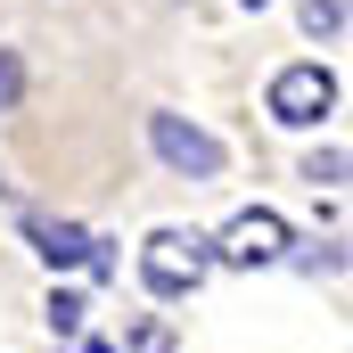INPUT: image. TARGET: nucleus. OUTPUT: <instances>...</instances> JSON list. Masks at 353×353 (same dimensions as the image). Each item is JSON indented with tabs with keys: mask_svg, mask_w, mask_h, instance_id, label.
<instances>
[{
	"mask_svg": "<svg viewBox=\"0 0 353 353\" xmlns=\"http://www.w3.org/2000/svg\"><path fill=\"white\" fill-rule=\"evenodd\" d=\"M214 271V239H197V230H157L148 247H140V279H148V296H189L197 279Z\"/></svg>",
	"mask_w": 353,
	"mask_h": 353,
	"instance_id": "nucleus-1",
	"label": "nucleus"
},
{
	"mask_svg": "<svg viewBox=\"0 0 353 353\" xmlns=\"http://www.w3.org/2000/svg\"><path fill=\"white\" fill-rule=\"evenodd\" d=\"M132 353H173V329H165V321H140V337H132Z\"/></svg>",
	"mask_w": 353,
	"mask_h": 353,
	"instance_id": "nucleus-9",
	"label": "nucleus"
},
{
	"mask_svg": "<svg viewBox=\"0 0 353 353\" xmlns=\"http://www.w3.org/2000/svg\"><path fill=\"white\" fill-rule=\"evenodd\" d=\"M17 99H25V58H17V50H0V115H8Z\"/></svg>",
	"mask_w": 353,
	"mask_h": 353,
	"instance_id": "nucleus-8",
	"label": "nucleus"
},
{
	"mask_svg": "<svg viewBox=\"0 0 353 353\" xmlns=\"http://www.w3.org/2000/svg\"><path fill=\"white\" fill-rule=\"evenodd\" d=\"M304 33H345V0H304Z\"/></svg>",
	"mask_w": 353,
	"mask_h": 353,
	"instance_id": "nucleus-7",
	"label": "nucleus"
},
{
	"mask_svg": "<svg viewBox=\"0 0 353 353\" xmlns=\"http://www.w3.org/2000/svg\"><path fill=\"white\" fill-rule=\"evenodd\" d=\"M50 329H58V337H83V296H74V288L50 296Z\"/></svg>",
	"mask_w": 353,
	"mask_h": 353,
	"instance_id": "nucleus-6",
	"label": "nucleus"
},
{
	"mask_svg": "<svg viewBox=\"0 0 353 353\" xmlns=\"http://www.w3.org/2000/svg\"><path fill=\"white\" fill-rule=\"evenodd\" d=\"M279 255H288V222H279V214H263V205H255V214H239V222L214 239V263H239V271L279 263Z\"/></svg>",
	"mask_w": 353,
	"mask_h": 353,
	"instance_id": "nucleus-4",
	"label": "nucleus"
},
{
	"mask_svg": "<svg viewBox=\"0 0 353 353\" xmlns=\"http://www.w3.org/2000/svg\"><path fill=\"white\" fill-rule=\"evenodd\" d=\"M345 173V157H337V148H329V157H304V181H337Z\"/></svg>",
	"mask_w": 353,
	"mask_h": 353,
	"instance_id": "nucleus-10",
	"label": "nucleus"
},
{
	"mask_svg": "<svg viewBox=\"0 0 353 353\" xmlns=\"http://www.w3.org/2000/svg\"><path fill=\"white\" fill-rule=\"evenodd\" d=\"M329 107H337V74H329V66H279V74H271V123L304 132V123H321Z\"/></svg>",
	"mask_w": 353,
	"mask_h": 353,
	"instance_id": "nucleus-2",
	"label": "nucleus"
},
{
	"mask_svg": "<svg viewBox=\"0 0 353 353\" xmlns=\"http://www.w3.org/2000/svg\"><path fill=\"white\" fill-rule=\"evenodd\" d=\"M33 247H41V263H50V271L90 263V230H83V222H33Z\"/></svg>",
	"mask_w": 353,
	"mask_h": 353,
	"instance_id": "nucleus-5",
	"label": "nucleus"
},
{
	"mask_svg": "<svg viewBox=\"0 0 353 353\" xmlns=\"http://www.w3.org/2000/svg\"><path fill=\"white\" fill-rule=\"evenodd\" d=\"M148 148L189 181H214L222 173V140L214 132H197V123H181V115H148Z\"/></svg>",
	"mask_w": 353,
	"mask_h": 353,
	"instance_id": "nucleus-3",
	"label": "nucleus"
},
{
	"mask_svg": "<svg viewBox=\"0 0 353 353\" xmlns=\"http://www.w3.org/2000/svg\"><path fill=\"white\" fill-rule=\"evenodd\" d=\"M247 8H263V0H247Z\"/></svg>",
	"mask_w": 353,
	"mask_h": 353,
	"instance_id": "nucleus-11",
	"label": "nucleus"
}]
</instances>
